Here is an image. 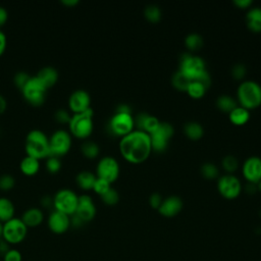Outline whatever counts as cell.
<instances>
[{
  "label": "cell",
  "instance_id": "6da1fadb",
  "mask_svg": "<svg viewBox=\"0 0 261 261\" xmlns=\"http://www.w3.org/2000/svg\"><path fill=\"white\" fill-rule=\"evenodd\" d=\"M119 150L124 159L133 163L145 161L152 150L150 135L144 130H133L123 136L119 142Z\"/></svg>",
  "mask_w": 261,
  "mask_h": 261
},
{
  "label": "cell",
  "instance_id": "7a4b0ae2",
  "mask_svg": "<svg viewBox=\"0 0 261 261\" xmlns=\"http://www.w3.org/2000/svg\"><path fill=\"white\" fill-rule=\"evenodd\" d=\"M24 150L27 155L37 159H44L50 155L49 138L39 128L31 129L24 140Z\"/></svg>",
  "mask_w": 261,
  "mask_h": 261
},
{
  "label": "cell",
  "instance_id": "3957f363",
  "mask_svg": "<svg viewBox=\"0 0 261 261\" xmlns=\"http://www.w3.org/2000/svg\"><path fill=\"white\" fill-rule=\"evenodd\" d=\"M94 111L90 107L84 112L71 114V118L68 122V132L71 136L77 139H87L93 132Z\"/></svg>",
  "mask_w": 261,
  "mask_h": 261
},
{
  "label": "cell",
  "instance_id": "277c9868",
  "mask_svg": "<svg viewBox=\"0 0 261 261\" xmlns=\"http://www.w3.org/2000/svg\"><path fill=\"white\" fill-rule=\"evenodd\" d=\"M238 99L241 106L253 109L261 104V86L254 81H245L238 88Z\"/></svg>",
  "mask_w": 261,
  "mask_h": 261
},
{
  "label": "cell",
  "instance_id": "5b68a950",
  "mask_svg": "<svg viewBox=\"0 0 261 261\" xmlns=\"http://www.w3.org/2000/svg\"><path fill=\"white\" fill-rule=\"evenodd\" d=\"M47 88L36 76H31L24 87L20 90L24 100L32 106L38 107L43 105L47 95Z\"/></svg>",
  "mask_w": 261,
  "mask_h": 261
},
{
  "label": "cell",
  "instance_id": "8992f818",
  "mask_svg": "<svg viewBox=\"0 0 261 261\" xmlns=\"http://www.w3.org/2000/svg\"><path fill=\"white\" fill-rule=\"evenodd\" d=\"M77 201L79 196L73 190L62 188L58 190L53 196V207L54 210L71 216L75 213Z\"/></svg>",
  "mask_w": 261,
  "mask_h": 261
},
{
  "label": "cell",
  "instance_id": "52a82bcc",
  "mask_svg": "<svg viewBox=\"0 0 261 261\" xmlns=\"http://www.w3.org/2000/svg\"><path fill=\"white\" fill-rule=\"evenodd\" d=\"M28 227L18 217H13L3 223L2 239L9 245H17L24 241L28 234Z\"/></svg>",
  "mask_w": 261,
  "mask_h": 261
},
{
  "label": "cell",
  "instance_id": "ba28073f",
  "mask_svg": "<svg viewBox=\"0 0 261 261\" xmlns=\"http://www.w3.org/2000/svg\"><path fill=\"white\" fill-rule=\"evenodd\" d=\"M72 139L68 130L59 128L54 130L49 137V150L50 155L61 157L68 153L71 148Z\"/></svg>",
  "mask_w": 261,
  "mask_h": 261
},
{
  "label": "cell",
  "instance_id": "9c48e42d",
  "mask_svg": "<svg viewBox=\"0 0 261 261\" xmlns=\"http://www.w3.org/2000/svg\"><path fill=\"white\" fill-rule=\"evenodd\" d=\"M185 75H187L191 81L200 76L206 71L204 60L195 55L184 54L180 58L179 69Z\"/></svg>",
  "mask_w": 261,
  "mask_h": 261
},
{
  "label": "cell",
  "instance_id": "30bf717a",
  "mask_svg": "<svg viewBox=\"0 0 261 261\" xmlns=\"http://www.w3.org/2000/svg\"><path fill=\"white\" fill-rule=\"evenodd\" d=\"M97 177L103 178L108 182H113L119 175V165L115 158L111 156L102 157L96 167Z\"/></svg>",
  "mask_w": 261,
  "mask_h": 261
},
{
  "label": "cell",
  "instance_id": "8fae6325",
  "mask_svg": "<svg viewBox=\"0 0 261 261\" xmlns=\"http://www.w3.org/2000/svg\"><path fill=\"white\" fill-rule=\"evenodd\" d=\"M135 119L130 113L115 112L109 120L110 130L117 136H125L133 132Z\"/></svg>",
  "mask_w": 261,
  "mask_h": 261
},
{
  "label": "cell",
  "instance_id": "7c38bea8",
  "mask_svg": "<svg viewBox=\"0 0 261 261\" xmlns=\"http://www.w3.org/2000/svg\"><path fill=\"white\" fill-rule=\"evenodd\" d=\"M217 188L219 193L226 199L237 198L242 191V185L240 179L236 175L230 173L224 174L219 177L217 181Z\"/></svg>",
  "mask_w": 261,
  "mask_h": 261
},
{
  "label": "cell",
  "instance_id": "4fadbf2b",
  "mask_svg": "<svg viewBox=\"0 0 261 261\" xmlns=\"http://www.w3.org/2000/svg\"><path fill=\"white\" fill-rule=\"evenodd\" d=\"M91 96L83 89L74 90L68 97V107L72 113H81L91 106Z\"/></svg>",
  "mask_w": 261,
  "mask_h": 261
},
{
  "label": "cell",
  "instance_id": "5bb4252c",
  "mask_svg": "<svg viewBox=\"0 0 261 261\" xmlns=\"http://www.w3.org/2000/svg\"><path fill=\"white\" fill-rule=\"evenodd\" d=\"M49 229L56 234H62L70 227V216L60 211L53 210L47 220Z\"/></svg>",
  "mask_w": 261,
  "mask_h": 261
},
{
  "label": "cell",
  "instance_id": "9a60e30c",
  "mask_svg": "<svg viewBox=\"0 0 261 261\" xmlns=\"http://www.w3.org/2000/svg\"><path fill=\"white\" fill-rule=\"evenodd\" d=\"M79 218H81L84 222L91 221L96 215V206L94 204L93 199L87 195L79 196L77 206L74 213Z\"/></svg>",
  "mask_w": 261,
  "mask_h": 261
},
{
  "label": "cell",
  "instance_id": "2e32d148",
  "mask_svg": "<svg viewBox=\"0 0 261 261\" xmlns=\"http://www.w3.org/2000/svg\"><path fill=\"white\" fill-rule=\"evenodd\" d=\"M243 174L251 184H257L261 179V158L251 156L243 164Z\"/></svg>",
  "mask_w": 261,
  "mask_h": 261
},
{
  "label": "cell",
  "instance_id": "e0dca14e",
  "mask_svg": "<svg viewBox=\"0 0 261 261\" xmlns=\"http://www.w3.org/2000/svg\"><path fill=\"white\" fill-rule=\"evenodd\" d=\"M182 208V202L177 196H170L164 199L158 208V211L161 215L166 217H172L178 214Z\"/></svg>",
  "mask_w": 261,
  "mask_h": 261
},
{
  "label": "cell",
  "instance_id": "ac0fdd59",
  "mask_svg": "<svg viewBox=\"0 0 261 261\" xmlns=\"http://www.w3.org/2000/svg\"><path fill=\"white\" fill-rule=\"evenodd\" d=\"M20 219L23 221V223L27 225L28 228L37 227L43 222L44 213L38 207H31L22 213Z\"/></svg>",
  "mask_w": 261,
  "mask_h": 261
},
{
  "label": "cell",
  "instance_id": "d6986e66",
  "mask_svg": "<svg viewBox=\"0 0 261 261\" xmlns=\"http://www.w3.org/2000/svg\"><path fill=\"white\" fill-rule=\"evenodd\" d=\"M36 76L44 84V86L49 89L53 87L58 81V71L53 66H44L36 74Z\"/></svg>",
  "mask_w": 261,
  "mask_h": 261
},
{
  "label": "cell",
  "instance_id": "ffe728a7",
  "mask_svg": "<svg viewBox=\"0 0 261 261\" xmlns=\"http://www.w3.org/2000/svg\"><path fill=\"white\" fill-rule=\"evenodd\" d=\"M19 169L27 176L35 175L40 169V160L25 155L19 162Z\"/></svg>",
  "mask_w": 261,
  "mask_h": 261
},
{
  "label": "cell",
  "instance_id": "44dd1931",
  "mask_svg": "<svg viewBox=\"0 0 261 261\" xmlns=\"http://www.w3.org/2000/svg\"><path fill=\"white\" fill-rule=\"evenodd\" d=\"M248 28L253 32H261V7L250 8L246 14Z\"/></svg>",
  "mask_w": 261,
  "mask_h": 261
},
{
  "label": "cell",
  "instance_id": "7402d4cb",
  "mask_svg": "<svg viewBox=\"0 0 261 261\" xmlns=\"http://www.w3.org/2000/svg\"><path fill=\"white\" fill-rule=\"evenodd\" d=\"M96 178L97 175H95L93 172L89 170H81L75 176V181L81 189L89 191L93 190Z\"/></svg>",
  "mask_w": 261,
  "mask_h": 261
},
{
  "label": "cell",
  "instance_id": "603a6c76",
  "mask_svg": "<svg viewBox=\"0 0 261 261\" xmlns=\"http://www.w3.org/2000/svg\"><path fill=\"white\" fill-rule=\"evenodd\" d=\"M15 207L13 202L6 198V197H0V221L2 223L10 220L14 217Z\"/></svg>",
  "mask_w": 261,
  "mask_h": 261
},
{
  "label": "cell",
  "instance_id": "cb8c5ba5",
  "mask_svg": "<svg viewBox=\"0 0 261 261\" xmlns=\"http://www.w3.org/2000/svg\"><path fill=\"white\" fill-rule=\"evenodd\" d=\"M229 120L237 125L245 124L250 118V112L243 106H237L228 113Z\"/></svg>",
  "mask_w": 261,
  "mask_h": 261
},
{
  "label": "cell",
  "instance_id": "d4e9b609",
  "mask_svg": "<svg viewBox=\"0 0 261 261\" xmlns=\"http://www.w3.org/2000/svg\"><path fill=\"white\" fill-rule=\"evenodd\" d=\"M184 132L192 140H198L203 136V126L197 121H189L184 126Z\"/></svg>",
  "mask_w": 261,
  "mask_h": 261
},
{
  "label": "cell",
  "instance_id": "484cf974",
  "mask_svg": "<svg viewBox=\"0 0 261 261\" xmlns=\"http://www.w3.org/2000/svg\"><path fill=\"white\" fill-rule=\"evenodd\" d=\"M81 151L85 157L93 159L98 156L100 149H99V146L97 143L87 140V141L83 142V144L81 145Z\"/></svg>",
  "mask_w": 261,
  "mask_h": 261
},
{
  "label": "cell",
  "instance_id": "4316f807",
  "mask_svg": "<svg viewBox=\"0 0 261 261\" xmlns=\"http://www.w3.org/2000/svg\"><path fill=\"white\" fill-rule=\"evenodd\" d=\"M216 105L217 107L222 110V111H226V112H230L233 108H236L238 106L236 100L228 95H221L217 98L216 100Z\"/></svg>",
  "mask_w": 261,
  "mask_h": 261
},
{
  "label": "cell",
  "instance_id": "83f0119b",
  "mask_svg": "<svg viewBox=\"0 0 261 261\" xmlns=\"http://www.w3.org/2000/svg\"><path fill=\"white\" fill-rule=\"evenodd\" d=\"M150 139H151V146L152 149L156 150V151H164L167 147L168 144V138L164 137L163 135L159 134V133H153L150 135Z\"/></svg>",
  "mask_w": 261,
  "mask_h": 261
},
{
  "label": "cell",
  "instance_id": "f1b7e54d",
  "mask_svg": "<svg viewBox=\"0 0 261 261\" xmlns=\"http://www.w3.org/2000/svg\"><path fill=\"white\" fill-rule=\"evenodd\" d=\"M171 82H172V85L174 86V88H176L177 90L187 91V89L191 83V80L187 75H185L180 70H177L176 72L173 73Z\"/></svg>",
  "mask_w": 261,
  "mask_h": 261
},
{
  "label": "cell",
  "instance_id": "f546056e",
  "mask_svg": "<svg viewBox=\"0 0 261 261\" xmlns=\"http://www.w3.org/2000/svg\"><path fill=\"white\" fill-rule=\"evenodd\" d=\"M206 90L207 89L200 82L193 80V81H191V83L187 89V92L193 98H201L205 94Z\"/></svg>",
  "mask_w": 261,
  "mask_h": 261
},
{
  "label": "cell",
  "instance_id": "4dcf8cb0",
  "mask_svg": "<svg viewBox=\"0 0 261 261\" xmlns=\"http://www.w3.org/2000/svg\"><path fill=\"white\" fill-rule=\"evenodd\" d=\"M185 44L190 50H198L203 45V39L199 34L191 33L186 37Z\"/></svg>",
  "mask_w": 261,
  "mask_h": 261
},
{
  "label": "cell",
  "instance_id": "1f68e13d",
  "mask_svg": "<svg viewBox=\"0 0 261 261\" xmlns=\"http://www.w3.org/2000/svg\"><path fill=\"white\" fill-rule=\"evenodd\" d=\"M144 14L146 18L151 22H156L161 18V10L160 8L155 4H150L146 6L144 10Z\"/></svg>",
  "mask_w": 261,
  "mask_h": 261
},
{
  "label": "cell",
  "instance_id": "d6a6232c",
  "mask_svg": "<svg viewBox=\"0 0 261 261\" xmlns=\"http://www.w3.org/2000/svg\"><path fill=\"white\" fill-rule=\"evenodd\" d=\"M61 160L59 157H56V156H52V155H49L47 158H46V162H45V167L47 169L48 172L50 173H57L59 172V170L61 169Z\"/></svg>",
  "mask_w": 261,
  "mask_h": 261
},
{
  "label": "cell",
  "instance_id": "836d02e7",
  "mask_svg": "<svg viewBox=\"0 0 261 261\" xmlns=\"http://www.w3.org/2000/svg\"><path fill=\"white\" fill-rule=\"evenodd\" d=\"M15 178L10 173H3L0 175V190L7 192L14 188Z\"/></svg>",
  "mask_w": 261,
  "mask_h": 261
},
{
  "label": "cell",
  "instance_id": "e575fe53",
  "mask_svg": "<svg viewBox=\"0 0 261 261\" xmlns=\"http://www.w3.org/2000/svg\"><path fill=\"white\" fill-rule=\"evenodd\" d=\"M100 197H101L102 201H103L106 205H115V204L118 202V200H119L118 193H117L114 189H112V188H110L108 191H106V192H105L103 195H101Z\"/></svg>",
  "mask_w": 261,
  "mask_h": 261
},
{
  "label": "cell",
  "instance_id": "d590c367",
  "mask_svg": "<svg viewBox=\"0 0 261 261\" xmlns=\"http://www.w3.org/2000/svg\"><path fill=\"white\" fill-rule=\"evenodd\" d=\"M238 159L233 155H226L222 159V166L228 173L233 172L238 168Z\"/></svg>",
  "mask_w": 261,
  "mask_h": 261
},
{
  "label": "cell",
  "instance_id": "8d00e7d4",
  "mask_svg": "<svg viewBox=\"0 0 261 261\" xmlns=\"http://www.w3.org/2000/svg\"><path fill=\"white\" fill-rule=\"evenodd\" d=\"M31 76L32 75H30L27 71H22V70L17 71L13 76V83L19 90H21L24 87V85L28 83Z\"/></svg>",
  "mask_w": 261,
  "mask_h": 261
},
{
  "label": "cell",
  "instance_id": "74e56055",
  "mask_svg": "<svg viewBox=\"0 0 261 261\" xmlns=\"http://www.w3.org/2000/svg\"><path fill=\"white\" fill-rule=\"evenodd\" d=\"M71 118V114L63 108H59L54 112V119L61 124H68Z\"/></svg>",
  "mask_w": 261,
  "mask_h": 261
},
{
  "label": "cell",
  "instance_id": "f35d334b",
  "mask_svg": "<svg viewBox=\"0 0 261 261\" xmlns=\"http://www.w3.org/2000/svg\"><path fill=\"white\" fill-rule=\"evenodd\" d=\"M201 172L207 178H214L217 175V173H218V169H217V167L213 163L207 162V163H204L202 165Z\"/></svg>",
  "mask_w": 261,
  "mask_h": 261
},
{
  "label": "cell",
  "instance_id": "ab89813d",
  "mask_svg": "<svg viewBox=\"0 0 261 261\" xmlns=\"http://www.w3.org/2000/svg\"><path fill=\"white\" fill-rule=\"evenodd\" d=\"M110 189V182H108L107 180L97 177L93 187V190L95 191V193H97L98 195H103L106 191H108Z\"/></svg>",
  "mask_w": 261,
  "mask_h": 261
},
{
  "label": "cell",
  "instance_id": "60d3db41",
  "mask_svg": "<svg viewBox=\"0 0 261 261\" xmlns=\"http://www.w3.org/2000/svg\"><path fill=\"white\" fill-rule=\"evenodd\" d=\"M155 132H156V133H159V134H161V135H163L164 137H166V138H168V139H170L171 136L173 135V127H172V125H171L170 123H168V122H160L159 125H158V127H157V129H156ZM155 132H154V133H155Z\"/></svg>",
  "mask_w": 261,
  "mask_h": 261
},
{
  "label": "cell",
  "instance_id": "b9f144b4",
  "mask_svg": "<svg viewBox=\"0 0 261 261\" xmlns=\"http://www.w3.org/2000/svg\"><path fill=\"white\" fill-rule=\"evenodd\" d=\"M3 261H22L21 253L16 249H9L4 254Z\"/></svg>",
  "mask_w": 261,
  "mask_h": 261
},
{
  "label": "cell",
  "instance_id": "7bdbcfd3",
  "mask_svg": "<svg viewBox=\"0 0 261 261\" xmlns=\"http://www.w3.org/2000/svg\"><path fill=\"white\" fill-rule=\"evenodd\" d=\"M232 75L236 77V79H238V80H240V79H242L245 74H246V67H245V65L244 64H241V63H239V64H236L233 67H232Z\"/></svg>",
  "mask_w": 261,
  "mask_h": 261
},
{
  "label": "cell",
  "instance_id": "ee69618b",
  "mask_svg": "<svg viewBox=\"0 0 261 261\" xmlns=\"http://www.w3.org/2000/svg\"><path fill=\"white\" fill-rule=\"evenodd\" d=\"M162 201H163V200H162L161 196H160L159 194H157V193L152 194V195L150 196V199H149L150 205H151L153 208H157V209L160 207Z\"/></svg>",
  "mask_w": 261,
  "mask_h": 261
},
{
  "label": "cell",
  "instance_id": "f6af8a7d",
  "mask_svg": "<svg viewBox=\"0 0 261 261\" xmlns=\"http://www.w3.org/2000/svg\"><path fill=\"white\" fill-rule=\"evenodd\" d=\"M7 46V39H6V35L0 30V57L2 56V54L4 53L5 49Z\"/></svg>",
  "mask_w": 261,
  "mask_h": 261
},
{
  "label": "cell",
  "instance_id": "bcb514c9",
  "mask_svg": "<svg viewBox=\"0 0 261 261\" xmlns=\"http://www.w3.org/2000/svg\"><path fill=\"white\" fill-rule=\"evenodd\" d=\"M8 19V11L5 7L0 6V27H2Z\"/></svg>",
  "mask_w": 261,
  "mask_h": 261
},
{
  "label": "cell",
  "instance_id": "7dc6e473",
  "mask_svg": "<svg viewBox=\"0 0 261 261\" xmlns=\"http://www.w3.org/2000/svg\"><path fill=\"white\" fill-rule=\"evenodd\" d=\"M41 204L44 207H50L53 206V197H50V195H45L41 198Z\"/></svg>",
  "mask_w": 261,
  "mask_h": 261
},
{
  "label": "cell",
  "instance_id": "c3c4849f",
  "mask_svg": "<svg viewBox=\"0 0 261 261\" xmlns=\"http://www.w3.org/2000/svg\"><path fill=\"white\" fill-rule=\"evenodd\" d=\"M233 3L241 8H246L252 4V0H234Z\"/></svg>",
  "mask_w": 261,
  "mask_h": 261
},
{
  "label": "cell",
  "instance_id": "681fc988",
  "mask_svg": "<svg viewBox=\"0 0 261 261\" xmlns=\"http://www.w3.org/2000/svg\"><path fill=\"white\" fill-rule=\"evenodd\" d=\"M9 244L6 243L2 238L0 239V254H2L4 256V254L9 250Z\"/></svg>",
  "mask_w": 261,
  "mask_h": 261
},
{
  "label": "cell",
  "instance_id": "f907efd6",
  "mask_svg": "<svg viewBox=\"0 0 261 261\" xmlns=\"http://www.w3.org/2000/svg\"><path fill=\"white\" fill-rule=\"evenodd\" d=\"M6 108H7V101L5 97L2 94H0V114L4 113Z\"/></svg>",
  "mask_w": 261,
  "mask_h": 261
},
{
  "label": "cell",
  "instance_id": "816d5d0a",
  "mask_svg": "<svg viewBox=\"0 0 261 261\" xmlns=\"http://www.w3.org/2000/svg\"><path fill=\"white\" fill-rule=\"evenodd\" d=\"M115 112H122V113H130V109L129 106L126 104H120L116 107Z\"/></svg>",
  "mask_w": 261,
  "mask_h": 261
},
{
  "label": "cell",
  "instance_id": "f5cc1de1",
  "mask_svg": "<svg viewBox=\"0 0 261 261\" xmlns=\"http://www.w3.org/2000/svg\"><path fill=\"white\" fill-rule=\"evenodd\" d=\"M61 3L67 7H70V6H75L76 4L80 3L79 0H61Z\"/></svg>",
  "mask_w": 261,
  "mask_h": 261
},
{
  "label": "cell",
  "instance_id": "db71d44e",
  "mask_svg": "<svg viewBox=\"0 0 261 261\" xmlns=\"http://www.w3.org/2000/svg\"><path fill=\"white\" fill-rule=\"evenodd\" d=\"M2 230H3V223L0 221V239L2 238Z\"/></svg>",
  "mask_w": 261,
  "mask_h": 261
},
{
  "label": "cell",
  "instance_id": "11a10c76",
  "mask_svg": "<svg viewBox=\"0 0 261 261\" xmlns=\"http://www.w3.org/2000/svg\"><path fill=\"white\" fill-rule=\"evenodd\" d=\"M257 184H258V187H259V189L261 190V179H260V180H259Z\"/></svg>",
  "mask_w": 261,
  "mask_h": 261
}]
</instances>
